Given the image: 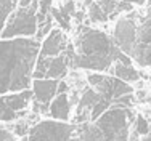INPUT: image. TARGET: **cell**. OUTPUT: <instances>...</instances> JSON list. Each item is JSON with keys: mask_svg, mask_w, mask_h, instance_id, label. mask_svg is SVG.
<instances>
[{"mask_svg": "<svg viewBox=\"0 0 151 141\" xmlns=\"http://www.w3.org/2000/svg\"><path fill=\"white\" fill-rule=\"evenodd\" d=\"M39 52L40 40L35 37H0V95L31 88Z\"/></svg>", "mask_w": 151, "mask_h": 141, "instance_id": "cell-1", "label": "cell"}, {"mask_svg": "<svg viewBox=\"0 0 151 141\" xmlns=\"http://www.w3.org/2000/svg\"><path fill=\"white\" fill-rule=\"evenodd\" d=\"M114 61L132 64V59L122 53L114 43L113 37L98 29H82L74 43L73 67L95 72H105Z\"/></svg>", "mask_w": 151, "mask_h": 141, "instance_id": "cell-2", "label": "cell"}, {"mask_svg": "<svg viewBox=\"0 0 151 141\" xmlns=\"http://www.w3.org/2000/svg\"><path fill=\"white\" fill-rule=\"evenodd\" d=\"M132 112L127 107L111 106L95 120V124H79V141H129V122Z\"/></svg>", "mask_w": 151, "mask_h": 141, "instance_id": "cell-3", "label": "cell"}, {"mask_svg": "<svg viewBox=\"0 0 151 141\" xmlns=\"http://www.w3.org/2000/svg\"><path fill=\"white\" fill-rule=\"evenodd\" d=\"M37 8L39 2H32L27 6H18L10 13L0 37H35L37 34Z\"/></svg>", "mask_w": 151, "mask_h": 141, "instance_id": "cell-4", "label": "cell"}, {"mask_svg": "<svg viewBox=\"0 0 151 141\" xmlns=\"http://www.w3.org/2000/svg\"><path fill=\"white\" fill-rule=\"evenodd\" d=\"M74 58V45L68 43L66 50L58 56L52 58H37L35 67L32 72V79H63L68 74V69L73 66Z\"/></svg>", "mask_w": 151, "mask_h": 141, "instance_id": "cell-5", "label": "cell"}, {"mask_svg": "<svg viewBox=\"0 0 151 141\" xmlns=\"http://www.w3.org/2000/svg\"><path fill=\"white\" fill-rule=\"evenodd\" d=\"M76 127L55 120H44L31 127L27 141H73Z\"/></svg>", "mask_w": 151, "mask_h": 141, "instance_id": "cell-6", "label": "cell"}, {"mask_svg": "<svg viewBox=\"0 0 151 141\" xmlns=\"http://www.w3.org/2000/svg\"><path fill=\"white\" fill-rule=\"evenodd\" d=\"M87 80L92 88L96 90L103 98L109 99L111 104H113V101L116 98L134 92L132 85H129L127 82L121 80V79L114 77V75H105V74H100V72H92V74H88Z\"/></svg>", "mask_w": 151, "mask_h": 141, "instance_id": "cell-7", "label": "cell"}, {"mask_svg": "<svg viewBox=\"0 0 151 141\" xmlns=\"http://www.w3.org/2000/svg\"><path fill=\"white\" fill-rule=\"evenodd\" d=\"M137 32H138V19H135L134 16L124 14L116 19V24L113 29V40L117 45V48L122 53H125L129 58L134 52Z\"/></svg>", "mask_w": 151, "mask_h": 141, "instance_id": "cell-8", "label": "cell"}, {"mask_svg": "<svg viewBox=\"0 0 151 141\" xmlns=\"http://www.w3.org/2000/svg\"><path fill=\"white\" fill-rule=\"evenodd\" d=\"M130 59L142 67L151 66V18L148 16L138 19V32Z\"/></svg>", "mask_w": 151, "mask_h": 141, "instance_id": "cell-9", "label": "cell"}, {"mask_svg": "<svg viewBox=\"0 0 151 141\" xmlns=\"http://www.w3.org/2000/svg\"><path fill=\"white\" fill-rule=\"evenodd\" d=\"M58 84L56 79H32L31 90L35 112H48L50 103L58 93Z\"/></svg>", "mask_w": 151, "mask_h": 141, "instance_id": "cell-10", "label": "cell"}, {"mask_svg": "<svg viewBox=\"0 0 151 141\" xmlns=\"http://www.w3.org/2000/svg\"><path fill=\"white\" fill-rule=\"evenodd\" d=\"M68 37L61 27H55L45 35L40 40V52L39 56L40 58H52V56H58L60 53H63L68 47Z\"/></svg>", "mask_w": 151, "mask_h": 141, "instance_id": "cell-11", "label": "cell"}, {"mask_svg": "<svg viewBox=\"0 0 151 141\" xmlns=\"http://www.w3.org/2000/svg\"><path fill=\"white\" fill-rule=\"evenodd\" d=\"M103 96L100 95L96 90H93L92 87L82 92V96L77 101V109H76V122L77 124H84V122H90V115L92 111L95 107V104L101 99Z\"/></svg>", "mask_w": 151, "mask_h": 141, "instance_id": "cell-12", "label": "cell"}, {"mask_svg": "<svg viewBox=\"0 0 151 141\" xmlns=\"http://www.w3.org/2000/svg\"><path fill=\"white\" fill-rule=\"evenodd\" d=\"M48 114L56 120L66 122L71 115V101L68 93H56V96L52 99L48 107Z\"/></svg>", "mask_w": 151, "mask_h": 141, "instance_id": "cell-13", "label": "cell"}, {"mask_svg": "<svg viewBox=\"0 0 151 141\" xmlns=\"http://www.w3.org/2000/svg\"><path fill=\"white\" fill-rule=\"evenodd\" d=\"M108 71H109L111 75H114V77L127 82V84H134V82L140 80V72L137 71L132 64L122 63V61H114L113 66H111Z\"/></svg>", "mask_w": 151, "mask_h": 141, "instance_id": "cell-14", "label": "cell"}, {"mask_svg": "<svg viewBox=\"0 0 151 141\" xmlns=\"http://www.w3.org/2000/svg\"><path fill=\"white\" fill-rule=\"evenodd\" d=\"M18 117L19 112L12 109V106L8 104V96L0 95V122H12Z\"/></svg>", "mask_w": 151, "mask_h": 141, "instance_id": "cell-15", "label": "cell"}, {"mask_svg": "<svg viewBox=\"0 0 151 141\" xmlns=\"http://www.w3.org/2000/svg\"><path fill=\"white\" fill-rule=\"evenodd\" d=\"M16 8V2L15 0H0V34H2L5 23L8 19L10 13Z\"/></svg>", "mask_w": 151, "mask_h": 141, "instance_id": "cell-16", "label": "cell"}, {"mask_svg": "<svg viewBox=\"0 0 151 141\" xmlns=\"http://www.w3.org/2000/svg\"><path fill=\"white\" fill-rule=\"evenodd\" d=\"M88 19L92 23H106L109 19V16L103 11L98 3L93 2V3H90V8H88Z\"/></svg>", "mask_w": 151, "mask_h": 141, "instance_id": "cell-17", "label": "cell"}, {"mask_svg": "<svg viewBox=\"0 0 151 141\" xmlns=\"http://www.w3.org/2000/svg\"><path fill=\"white\" fill-rule=\"evenodd\" d=\"M52 0H39V8H37V26H40L47 18L52 14Z\"/></svg>", "mask_w": 151, "mask_h": 141, "instance_id": "cell-18", "label": "cell"}, {"mask_svg": "<svg viewBox=\"0 0 151 141\" xmlns=\"http://www.w3.org/2000/svg\"><path fill=\"white\" fill-rule=\"evenodd\" d=\"M96 3L101 6V10L108 14V16L116 13L117 5H119V2H116V0H96Z\"/></svg>", "mask_w": 151, "mask_h": 141, "instance_id": "cell-19", "label": "cell"}, {"mask_svg": "<svg viewBox=\"0 0 151 141\" xmlns=\"http://www.w3.org/2000/svg\"><path fill=\"white\" fill-rule=\"evenodd\" d=\"M135 132L138 133V135H148V133H150V125H148V122H146L142 115H140V117H137Z\"/></svg>", "mask_w": 151, "mask_h": 141, "instance_id": "cell-20", "label": "cell"}, {"mask_svg": "<svg viewBox=\"0 0 151 141\" xmlns=\"http://www.w3.org/2000/svg\"><path fill=\"white\" fill-rule=\"evenodd\" d=\"M29 130L31 128H27L26 122H21V124H18L16 127H15V133H16L18 136H24L26 133H29Z\"/></svg>", "mask_w": 151, "mask_h": 141, "instance_id": "cell-21", "label": "cell"}, {"mask_svg": "<svg viewBox=\"0 0 151 141\" xmlns=\"http://www.w3.org/2000/svg\"><path fill=\"white\" fill-rule=\"evenodd\" d=\"M0 141H15L13 135L5 128H0Z\"/></svg>", "mask_w": 151, "mask_h": 141, "instance_id": "cell-22", "label": "cell"}, {"mask_svg": "<svg viewBox=\"0 0 151 141\" xmlns=\"http://www.w3.org/2000/svg\"><path fill=\"white\" fill-rule=\"evenodd\" d=\"M68 92V84L66 82H63V80H60V84H58V93H66Z\"/></svg>", "mask_w": 151, "mask_h": 141, "instance_id": "cell-23", "label": "cell"}, {"mask_svg": "<svg viewBox=\"0 0 151 141\" xmlns=\"http://www.w3.org/2000/svg\"><path fill=\"white\" fill-rule=\"evenodd\" d=\"M122 2H127V3H132V5H145L146 0H122Z\"/></svg>", "mask_w": 151, "mask_h": 141, "instance_id": "cell-24", "label": "cell"}, {"mask_svg": "<svg viewBox=\"0 0 151 141\" xmlns=\"http://www.w3.org/2000/svg\"><path fill=\"white\" fill-rule=\"evenodd\" d=\"M142 141H151V135H150V136H146V138H143Z\"/></svg>", "mask_w": 151, "mask_h": 141, "instance_id": "cell-25", "label": "cell"}, {"mask_svg": "<svg viewBox=\"0 0 151 141\" xmlns=\"http://www.w3.org/2000/svg\"><path fill=\"white\" fill-rule=\"evenodd\" d=\"M31 2H39V0H31Z\"/></svg>", "mask_w": 151, "mask_h": 141, "instance_id": "cell-26", "label": "cell"}, {"mask_svg": "<svg viewBox=\"0 0 151 141\" xmlns=\"http://www.w3.org/2000/svg\"><path fill=\"white\" fill-rule=\"evenodd\" d=\"M15 2H16V3H18V0H15Z\"/></svg>", "mask_w": 151, "mask_h": 141, "instance_id": "cell-27", "label": "cell"}]
</instances>
